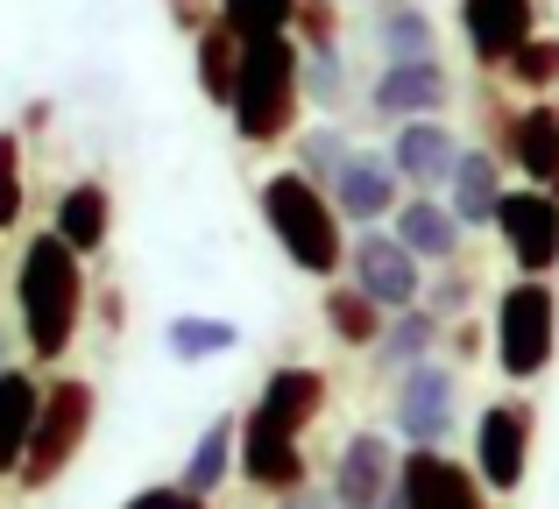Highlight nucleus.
<instances>
[{
	"instance_id": "obj_1",
	"label": "nucleus",
	"mask_w": 559,
	"mask_h": 509,
	"mask_svg": "<svg viewBox=\"0 0 559 509\" xmlns=\"http://www.w3.org/2000/svg\"><path fill=\"white\" fill-rule=\"evenodd\" d=\"M85 298H93L85 255L64 249L50 227H28L22 249H14V326H22L28 368H64L71 361V347L85 332Z\"/></svg>"
},
{
	"instance_id": "obj_2",
	"label": "nucleus",
	"mask_w": 559,
	"mask_h": 509,
	"mask_svg": "<svg viewBox=\"0 0 559 509\" xmlns=\"http://www.w3.org/2000/svg\"><path fill=\"white\" fill-rule=\"evenodd\" d=\"M298 64H305V43L290 28L241 43V78H234V99H227V121L241 149H276V142L298 135V113H305Z\"/></svg>"
},
{
	"instance_id": "obj_3",
	"label": "nucleus",
	"mask_w": 559,
	"mask_h": 509,
	"mask_svg": "<svg viewBox=\"0 0 559 509\" xmlns=\"http://www.w3.org/2000/svg\"><path fill=\"white\" fill-rule=\"evenodd\" d=\"M255 206H262L270 241L284 249V262L298 276H319V283H333V276H341L347 234H341V213H333L326 184H312L305 170H276V178H262Z\"/></svg>"
},
{
	"instance_id": "obj_4",
	"label": "nucleus",
	"mask_w": 559,
	"mask_h": 509,
	"mask_svg": "<svg viewBox=\"0 0 559 509\" xmlns=\"http://www.w3.org/2000/svg\"><path fill=\"white\" fill-rule=\"evenodd\" d=\"M93 417H99V389L85 383V375H71V368L43 375L36 432H28V453H22V468H14V488H22V496H43V488L64 482L71 460L93 439Z\"/></svg>"
},
{
	"instance_id": "obj_5",
	"label": "nucleus",
	"mask_w": 559,
	"mask_h": 509,
	"mask_svg": "<svg viewBox=\"0 0 559 509\" xmlns=\"http://www.w3.org/2000/svg\"><path fill=\"white\" fill-rule=\"evenodd\" d=\"M559 354V298L546 276H518L496 298V368L510 383H538Z\"/></svg>"
},
{
	"instance_id": "obj_6",
	"label": "nucleus",
	"mask_w": 559,
	"mask_h": 509,
	"mask_svg": "<svg viewBox=\"0 0 559 509\" xmlns=\"http://www.w3.org/2000/svg\"><path fill=\"white\" fill-rule=\"evenodd\" d=\"M532 432H538V411L518 397H496L481 403L475 417V474L489 496H518L524 474H532Z\"/></svg>"
},
{
	"instance_id": "obj_7",
	"label": "nucleus",
	"mask_w": 559,
	"mask_h": 509,
	"mask_svg": "<svg viewBox=\"0 0 559 509\" xmlns=\"http://www.w3.org/2000/svg\"><path fill=\"white\" fill-rule=\"evenodd\" d=\"M453 417H461V383H453L447 361H418L411 375H396L390 425L404 446H447Z\"/></svg>"
},
{
	"instance_id": "obj_8",
	"label": "nucleus",
	"mask_w": 559,
	"mask_h": 509,
	"mask_svg": "<svg viewBox=\"0 0 559 509\" xmlns=\"http://www.w3.org/2000/svg\"><path fill=\"white\" fill-rule=\"evenodd\" d=\"M496 241L510 249L518 276H552L559 269V198L538 184H518L496 206Z\"/></svg>"
},
{
	"instance_id": "obj_9",
	"label": "nucleus",
	"mask_w": 559,
	"mask_h": 509,
	"mask_svg": "<svg viewBox=\"0 0 559 509\" xmlns=\"http://www.w3.org/2000/svg\"><path fill=\"white\" fill-rule=\"evenodd\" d=\"M347 269H355V290H369L382 312H411L425 304V262L390 234V227H361V241L347 249Z\"/></svg>"
},
{
	"instance_id": "obj_10",
	"label": "nucleus",
	"mask_w": 559,
	"mask_h": 509,
	"mask_svg": "<svg viewBox=\"0 0 559 509\" xmlns=\"http://www.w3.org/2000/svg\"><path fill=\"white\" fill-rule=\"evenodd\" d=\"M396 496H404V509H489L481 474L447 460V446H411L396 460Z\"/></svg>"
},
{
	"instance_id": "obj_11",
	"label": "nucleus",
	"mask_w": 559,
	"mask_h": 509,
	"mask_svg": "<svg viewBox=\"0 0 559 509\" xmlns=\"http://www.w3.org/2000/svg\"><path fill=\"white\" fill-rule=\"evenodd\" d=\"M326 198H333V213L341 220H355V227H382L396 206H404V178H396V163L382 149H355L341 163V178L326 184Z\"/></svg>"
},
{
	"instance_id": "obj_12",
	"label": "nucleus",
	"mask_w": 559,
	"mask_h": 509,
	"mask_svg": "<svg viewBox=\"0 0 559 509\" xmlns=\"http://www.w3.org/2000/svg\"><path fill=\"white\" fill-rule=\"evenodd\" d=\"M234 474H241L248 488H262V496H298L305 488V439H290V432L262 425L255 411L241 417V453H234Z\"/></svg>"
},
{
	"instance_id": "obj_13",
	"label": "nucleus",
	"mask_w": 559,
	"mask_h": 509,
	"mask_svg": "<svg viewBox=\"0 0 559 509\" xmlns=\"http://www.w3.org/2000/svg\"><path fill=\"white\" fill-rule=\"evenodd\" d=\"M396 460L404 453H396L382 432H355V439L341 446V460H333V482H326L333 509H382L390 488H396Z\"/></svg>"
},
{
	"instance_id": "obj_14",
	"label": "nucleus",
	"mask_w": 559,
	"mask_h": 509,
	"mask_svg": "<svg viewBox=\"0 0 559 509\" xmlns=\"http://www.w3.org/2000/svg\"><path fill=\"white\" fill-rule=\"evenodd\" d=\"M453 99V78L439 57H396V64L376 71L369 85V107L382 113V121H425V113H439Z\"/></svg>"
},
{
	"instance_id": "obj_15",
	"label": "nucleus",
	"mask_w": 559,
	"mask_h": 509,
	"mask_svg": "<svg viewBox=\"0 0 559 509\" xmlns=\"http://www.w3.org/2000/svg\"><path fill=\"white\" fill-rule=\"evenodd\" d=\"M248 411H255L262 425L290 432V439H305V432L326 417V375L305 368V361H284V368L262 375V389H255V403H248Z\"/></svg>"
},
{
	"instance_id": "obj_16",
	"label": "nucleus",
	"mask_w": 559,
	"mask_h": 509,
	"mask_svg": "<svg viewBox=\"0 0 559 509\" xmlns=\"http://www.w3.org/2000/svg\"><path fill=\"white\" fill-rule=\"evenodd\" d=\"M390 163H396V178H404L411 192H447L453 163H461V135H453L439 113H425V121H396Z\"/></svg>"
},
{
	"instance_id": "obj_17",
	"label": "nucleus",
	"mask_w": 559,
	"mask_h": 509,
	"mask_svg": "<svg viewBox=\"0 0 559 509\" xmlns=\"http://www.w3.org/2000/svg\"><path fill=\"white\" fill-rule=\"evenodd\" d=\"M461 36L475 50V64L503 71L510 50L538 36V0H461Z\"/></svg>"
},
{
	"instance_id": "obj_18",
	"label": "nucleus",
	"mask_w": 559,
	"mask_h": 509,
	"mask_svg": "<svg viewBox=\"0 0 559 509\" xmlns=\"http://www.w3.org/2000/svg\"><path fill=\"white\" fill-rule=\"evenodd\" d=\"M50 234L64 241V249H79L85 262H99L107 241H114V192L99 178H71L64 192L50 198Z\"/></svg>"
},
{
	"instance_id": "obj_19",
	"label": "nucleus",
	"mask_w": 559,
	"mask_h": 509,
	"mask_svg": "<svg viewBox=\"0 0 559 509\" xmlns=\"http://www.w3.org/2000/svg\"><path fill=\"white\" fill-rule=\"evenodd\" d=\"M390 234L404 241L418 262H453V255H461V241H467V227L453 220V206L439 192H411L404 206L390 213Z\"/></svg>"
},
{
	"instance_id": "obj_20",
	"label": "nucleus",
	"mask_w": 559,
	"mask_h": 509,
	"mask_svg": "<svg viewBox=\"0 0 559 509\" xmlns=\"http://www.w3.org/2000/svg\"><path fill=\"white\" fill-rule=\"evenodd\" d=\"M510 163L524 170V184L559 198V107L552 99H532V107L510 121Z\"/></svg>"
},
{
	"instance_id": "obj_21",
	"label": "nucleus",
	"mask_w": 559,
	"mask_h": 509,
	"mask_svg": "<svg viewBox=\"0 0 559 509\" xmlns=\"http://www.w3.org/2000/svg\"><path fill=\"white\" fill-rule=\"evenodd\" d=\"M36 403H43V375L22 368V361H8V368H0V482H14V468H22V453H28Z\"/></svg>"
},
{
	"instance_id": "obj_22",
	"label": "nucleus",
	"mask_w": 559,
	"mask_h": 509,
	"mask_svg": "<svg viewBox=\"0 0 559 509\" xmlns=\"http://www.w3.org/2000/svg\"><path fill=\"white\" fill-rule=\"evenodd\" d=\"M503 170H496V149H461V163H453L447 178V206L461 227H496V206H503Z\"/></svg>"
},
{
	"instance_id": "obj_23",
	"label": "nucleus",
	"mask_w": 559,
	"mask_h": 509,
	"mask_svg": "<svg viewBox=\"0 0 559 509\" xmlns=\"http://www.w3.org/2000/svg\"><path fill=\"white\" fill-rule=\"evenodd\" d=\"M234 453H241V417L219 411L213 425H205L199 439H191V453H185V474H178V482L191 488V496L213 502L219 488H227V474H234Z\"/></svg>"
},
{
	"instance_id": "obj_24",
	"label": "nucleus",
	"mask_w": 559,
	"mask_h": 509,
	"mask_svg": "<svg viewBox=\"0 0 559 509\" xmlns=\"http://www.w3.org/2000/svg\"><path fill=\"white\" fill-rule=\"evenodd\" d=\"M191 78H199V99H213V107L227 113L234 78H241V36H234L219 14L199 28V36H191Z\"/></svg>"
},
{
	"instance_id": "obj_25",
	"label": "nucleus",
	"mask_w": 559,
	"mask_h": 509,
	"mask_svg": "<svg viewBox=\"0 0 559 509\" xmlns=\"http://www.w3.org/2000/svg\"><path fill=\"white\" fill-rule=\"evenodd\" d=\"M432 347H439V318H432V304L390 312V318H382V340H376V368H382V375H411L418 361H432Z\"/></svg>"
},
{
	"instance_id": "obj_26",
	"label": "nucleus",
	"mask_w": 559,
	"mask_h": 509,
	"mask_svg": "<svg viewBox=\"0 0 559 509\" xmlns=\"http://www.w3.org/2000/svg\"><path fill=\"white\" fill-rule=\"evenodd\" d=\"M241 347V326L234 318H213V312H178L164 318V354L185 361V368H199V361H219Z\"/></svg>"
},
{
	"instance_id": "obj_27",
	"label": "nucleus",
	"mask_w": 559,
	"mask_h": 509,
	"mask_svg": "<svg viewBox=\"0 0 559 509\" xmlns=\"http://www.w3.org/2000/svg\"><path fill=\"white\" fill-rule=\"evenodd\" d=\"M376 43H382V64H396V57H439V28L418 0H382Z\"/></svg>"
},
{
	"instance_id": "obj_28",
	"label": "nucleus",
	"mask_w": 559,
	"mask_h": 509,
	"mask_svg": "<svg viewBox=\"0 0 559 509\" xmlns=\"http://www.w3.org/2000/svg\"><path fill=\"white\" fill-rule=\"evenodd\" d=\"M319 312H326V326L341 332V347H376L382 340V318H390L369 290H355V283H326Z\"/></svg>"
},
{
	"instance_id": "obj_29",
	"label": "nucleus",
	"mask_w": 559,
	"mask_h": 509,
	"mask_svg": "<svg viewBox=\"0 0 559 509\" xmlns=\"http://www.w3.org/2000/svg\"><path fill=\"white\" fill-rule=\"evenodd\" d=\"M28 220V135L22 128H0V241H14Z\"/></svg>"
},
{
	"instance_id": "obj_30",
	"label": "nucleus",
	"mask_w": 559,
	"mask_h": 509,
	"mask_svg": "<svg viewBox=\"0 0 559 509\" xmlns=\"http://www.w3.org/2000/svg\"><path fill=\"white\" fill-rule=\"evenodd\" d=\"M219 22L234 28V36H284L290 22H298V0H219Z\"/></svg>"
},
{
	"instance_id": "obj_31",
	"label": "nucleus",
	"mask_w": 559,
	"mask_h": 509,
	"mask_svg": "<svg viewBox=\"0 0 559 509\" xmlns=\"http://www.w3.org/2000/svg\"><path fill=\"white\" fill-rule=\"evenodd\" d=\"M298 85H305V99L312 107H341L347 99V57H341V43H326V50H305V64H298Z\"/></svg>"
},
{
	"instance_id": "obj_32",
	"label": "nucleus",
	"mask_w": 559,
	"mask_h": 509,
	"mask_svg": "<svg viewBox=\"0 0 559 509\" xmlns=\"http://www.w3.org/2000/svg\"><path fill=\"white\" fill-rule=\"evenodd\" d=\"M503 78H518L524 93H552V85H559V36L518 43V50H510V64H503Z\"/></svg>"
},
{
	"instance_id": "obj_33",
	"label": "nucleus",
	"mask_w": 559,
	"mask_h": 509,
	"mask_svg": "<svg viewBox=\"0 0 559 509\" xmlns=\"http://www.w3.org/2000/svg\"><path fill=\"white\" fill-rule=\"evenodd\" d=\"M347 156H355V142H347L341 128H312V135H298V170H305L312 184H333Z\"/></svg>"
},
{
	"instance_id": "obj_34",
	"label": "nucleus",
	"mask_w": 559,
	"mask_h": 509,
	"mask_svg": "<svg viewBox=\"0 0 559 509\" xmlns=\"http://www.w3.org/2000/svg\"><path fill=\"white\" fill-rule=\"evenodd\" d=\"M290 36H298L305 50H326V43H341V8H333V0H298V22H290Z\"/></svg>"
},
{
	"instance_id": "obj_35",
	"label": "nucleus",
	"mask_w": 559,
	"mask_h": 509,
	"mask_svg": "<svg viewBox=\"0 0 559 509\" xmlns=\"http://www.w3.org/2000/svg\"><path fill=\"white\" fill-rule=\"evenodd\" d=\"M121 509H213V502L191 496L185 482H156V488H135V496H128Z\"/></svg>"
},
{
	"instance_id": "obj_36",
	"label": "nucleus",
	"mask_w": 559,
	"mask_h": 509,
	"mask_svg": "<svg viewBox=\"0 0 559 509\" xmlns=\"http://www.w3.org/2000/svg\"><path fill=\"white\" fill-rule=\"evenodd\" d=\"M425 304H432V318H453V312H467V304H475V276H461V269H453V276H439V283H432V298H425Z\"/></svg>"
},
{
	"instance_id": "obj_37",
	"label": "nucleus",
	"mask_w": 559,
	"mask_h": 509,
	"mask_svg": "<svg viewBox=\"0 0 559 509\" xmlns=\"http://www.w3.org/2000/svg\"><path fill=\"white\" fill-rule=\"evenodd\" d=\"M164 8H170V22H178L185 36H199V28L219 14V0H164Z\"/></svg>"
},
{
	"instance_id": "obj_38",
	"label": "nucleus",
	"mask_w": 559,
	"mask_h": 509,
	"mask_svg": "<svg viewBox=\"0 0 559 509\" xmlns=\"http://www.w3.org/2000/svg\"><path fill=\"white\" fill-rule=\"evenodd\" d=\"M50 99H28V107H22V121H14V128H22V135H43V128H50Z\"/></svg>"
},
{
	"instance_id": "obj_39",
	"label": "nucleus",
	"mask_w": 559,
	"mask_h": 509,
	"mask_svg": "<svg viewBox=\"0 0 559 509\" xmlns=\"http://www.w3.org/2000/svg\"><path fill=\"white\" fill-rule=\"evenodd\" d=\"M284 509H333V496H305L298 488V496H284Z\"/></svg>"
},
{
	"instance_id": "obj_40",
	"label": "nucleus",
	"mask_w": 559,
	"mask_h": 509,
	"mask_svg": "<svg viewBox=\"0 0 559 509\" xmlns=\"http://www.w3.org/2000/svg\"><path fill=\"white\" fill-rule=\"evenodd\" d=\"M0 368H8V332H0Z\"/></svg>"
}]
</instances>
